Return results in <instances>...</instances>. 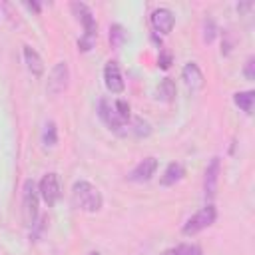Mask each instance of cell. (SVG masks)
I'll list each match as a JSON object with an SVG mask.
<instances>
[{
  "label": "cell",
  "mask_w": 255,
  "mask_h": 255,
  "mask_svg": "<svg viewBox=\"0 0 255 255\" xmlns=\"http://www.w3.org/2000/svg\"><path fill=\"white\" fill-rule=\"evenodd\" d=\"M171 62H173V56H171V52H167V50H159L157 66H159L161 70H167V68L171 66Z\"/></svg>",
  "instance_id": "cell-22"
},
{
  "label": "cell",
  "mask_w": 255,
  "mask_h": 255,
  "mask_svg": "<svg viewBox=\"0 0 255 255\" xmlns=\"http://www.w3.org/2000/svg\"><path fill=\"white\" fill-rule=\"evenodd\" d=\"M26 6L30 10H34V12H40V4H36V2H26Z\"/></svg>",
  "instance_id": "cell-24"
},
{
  "label": "cell",
  "mask_w": 255,
  "mask_h": 255,
  "mask_svg": "<svg viewBox=\"0 0 255 255\" xmlns=\"http://www.w3.org/2000/svg\"><path fill=\"white\" fill-rule=\"evenodd\" d=\"M157 98L163 102H171L175 98V84L169 78H163L157 86Z\"/></svg>",
  "instance_id": "cell-17"
},
{
  "label": "cell",
  "mask_w": 255,
  "mask_h": 255,
  "mask_svg": "<svg viewBox=\"0 0 255 255\" xmlns=\"http://www.w3.org/2000/svg\"><path fill=\"white\" fill-rule=\"evenodd\" d=\"M243 74H245V78H247L249 82L255 80V58H253V56L247 58V62H245V66H243Z\"/></svg>",
  "instance_id": "cell-23"
},
{
  "label": "cell",
  "mask_w": 255,
  "mask_h": 255,
  "mask_svg": "<svg viewBox=\"0 0 255 255\" xmlns=\"http://www.w3.org/2000/svg\"><path fill=\"white\" fill-rule=\"evenodd\" d=\"M157 171V159L155 157H143L128 175L129 181H135V183H143V181H149Z\"/></svg>",
  "instance_id": "cell-9"
},
{
  "label": "cell",
  "mask_w": 255,
  "mask_h": 255,
  "mask_svg": "<svg viewBox=\"0 0 255 255\" xmlns=\"http://www.w3.org/2000/svg\"><path fill=\"white\" fill-rule=\"evenodd\" d=\"M126 38H128V32H126L124 26H120V24H112L110 26V42H112L114 48H120L126 42Z\"/></svg>",
  "instance_id": "cell-19"
},
{
  "label": "cell",
  "mask_w": 255,
  "mask_h": 255,
  "mask_svg": "<svg viewBox=\"0 0 255 255\" xmlns=\"http://www.w3.org/2000/svg\"><path fill=\"white\" fill-rule=\"evenodd\" d=\"M193 255H203V253H201V249H199L197 245H195V249H193Z\"/></svg>",
  "instance_id": "cell-25"
},
{
  "label": "cell",
  "mask_w": 255,
  "mask_h": 255,
  "mask_svg": "<svg viewBox=\"0 0 255 255\" xmlns=\"http://www.w3.org/2000/svg\"><path fill=\"white\" fill-rule=\"evenodd\" d=\"M72 203L76 209H82L86 213H96L102 209L104 197H102V191L94 183L80 179L72 185Z\"/></svg>",
  "instance_id": "cell-1"
},
{
  "label": "cell",
  "mask_w": 255,
  "mask_h": 255,
  "mask_svg": "<svg viewBox=\"0 0 255 255\" xmlns=\"http://www.w3.org/2000/svg\"><path fill=\"white\" fill-rule=\"evenodd\" d=\"M70 8H72L74 16L80 20V24L84 26V36L78 40V50H80V52H90V50L94 48L96 34H98L96 16H94V12L90 10V6L84 4V2H72Z\"/></svg>",
  "instance_id": "cell-2"
},
{
  "label": "cell",
  "mask_w": 255,
  "mask_h": 255,
  "mask_svg": "<svg viewBox=\"0 0 255 255\" xmlns=\"http://www.w3.org/2000/svg\"><path fill=\"white\" fill-rule=\"evenodd\" d=\"M151 26L159 34H169L175 26V16L169 8H155L151 12Z\"/></svg>",
  "instance_id": "cell-11"
},
{
  "label": "cell",
  "mask_w": 255,
  "mask_h": 255,
  "mask_svg": "<svg viewBox=\"0 0 255 255\" xmlns=\"http://www.w3.org/2000/svg\"><path fill=\"white\" fill-rule=\"evenodd\" d=\"M104 84L112 94H122L126 90V82H124V76H122V70H120L118 62L110 60L106 64V68H104Z\"/></svg>",
  "instance_id": "cell-8"
},
{
  "label": "cell",
  "mask_w": 255,
  "mask_h": 255,
  "mask_svg": "<svg viewBox=\"0 0 255 255\" xmlns=\"http://www.w3.org/2000/svg\"><path fill=\"white\" fill-rule=\"evenodd\" d=\"M149 131H151V128L143 118H131L129 120V133H133L135 137H145V135H149Z\"/></svg>",
  "instance_id": "cell-18"
},
{
  "label": "cell",
  "mask_w": 255,
  "mask_h": 255,
  "mask_svg": "<svg viewBox=\"0 0 255 255\" xmlns=\"http://www.w3.org/2000/svg\"><path fill=\"white\" fill-rule=\"evenodd\" d=\"M38 201H40V193L36 189V183L32 179H26L24 187H22V219H24V225H28V227L36 225Z\"/></svg>",
  "instance_id": "cell-3"
},
{
  "label": "cell",
  "mask_w": 255,
  "mask_h": 255,
  "mask_svg": "<svg viewBox=\"0 0 255 255\" xmlns=\"http://www.w3.org/2000/svg\"><path fill=\"white\" fill-rule=\"evenodd\" d=\"M215 219H217V209H215V205L209 203V205L201 207L197 213H193L185 221V225L181 227V231H183V235H195V233L207 229L209 225H213Z\"/></svg>",
  "instance_id": "cell-5"
},
{
  "label": "cell",
  "mask_w": 255,
  "mask_h": 255,
  "mask_svg": "<svg viewBox=\"0 0 255 255\" xmlns=\"http://www.w3.org/2000/svg\"><path fill=\"white\" fill-rule=\"evenodd\" d=\"M42 143H44V147H54L58 143V128L54 122H46L44 129H42Z\"/></svg>",
  "instance_id": "cell-16"
},
{
  "label": "cell",
  "mask_w": 255,
  "mask_h": 255,
  "mask_svg": "<svg viewBox=\"0 0 255 255\" xmlns=\"http://www.w3.org/2000/svg\"><path fill=\"white\" fill-rule=\"evenodd\" d=\"M181 80H183V84H185V88H187L189 92H197V90H201L203 84H205L203 72L199 70V66H197L195 62H189V64L183 66V70H181Z\"/></svg>",
  "instance_id": "cell-12"
},
{
  "label": "cell",
  "mask_w": 255,
  "mask_h": 255,
  "mask_svg": "<svg viewBox=\"0 0 255 255\" xmlns=\"http://www.w3.org/2000/svg\"><path fill=\"white\" fill-rule=\"evenodd\" d=\"M24 62H26V68L28 72L34 76V78H40L44 74V60L42 56L32 48V46H24Z\"/></svg>",
  "instance_id": "cell-13"
},
{
  "label": "cell",
  "mask_w": 255,
  "mask_h": 255,
  "mask_svg": "<svg viewBox=\"0 0 255 255\" xmlns=\"http://www.w3.org/2000/svg\"><path fill=\"white\" fill-rule=\"evenodd\" d=\"M219 173H221V159L215 155L211 157L209 165L205 167V177H203V191L205 197H213L217 191V183H219Z\"/></svg>",
  "instance_id": "cell-10"
},
{
  "label": "cell",
  "mask_w": 255,
  "mask_h": 255,
  "mask_svg": "<svg viewBox=\"0 0 255 255\" xmlns=\"http://www.w3.org/2000/svg\"><path fill=\"white\" fill-rule=\"evenodd\" d=\"M98 114H100L102 122H104L114 133H118V135H128V133H129V122H126V120L118 114L114 102H110V100H100Z\"/></svg>",
  "instance_id": "cell-4"
},
{
  "label": "cell",
  "mask_w": 255,
  "mask_h": 255,
  "mask_svg": "<svg viewBox=\"0 0 255 255\" xmlns=\"http://www.w3.org/2000/svg\"><path fill=\"white\" fill-rule=\"evenodd\" d=\"M183 177H185V167H183L181 163H177V161H171V163L165 167L163 175L159 177V183L165 185V187H169V185H175L177 181H181Z\"/></svg>",
  "instance_id": "cell-14"
},
{
  "label": "cell",
  "mask_w": 255,
  "mask_h": 255,
  "mask_svg": "<svg viewBox=\"0 0 255 255\" xmlns=\"http://www.w3.org/2000/svg\"><path fill=\"white\" fill-rule=\"evenodd\" d=\"M38 193H40V197L44 199V203H46L48 207H54L56 201H58L60 195H62V183H60L58 173H54V171L46 173V175L40 179Z\"/></svg>",
  "instance_id": "cell-6"
},
{
  "label": "cell",
  "mask_w": 255,
  "mask_h": 255,
  "mask_svg": "<svg viewBox=\"0 0 255 255\" xmlns=\"http://www.w3.org/2000/svg\"><path fill=\"white\" fill-rule=\"evenodd\" d=\"M68 84H70V68H68L66 62H58V64L52 68L50 76H48L46 92H48L50 96H60L62 92H66Z\"/></svg>",
  "instance_id": "cell-7"
},
{
  "label": "cell",
  "mask_w": 255,
  "mask_h": 255,
  "mask_svg": "<svg viewBox=\"0 0 255 255\" xmlns=\"http://www.w3.org/2000/svg\"><path fill=\"white\" fill-rule=\"evenodd\" d=\"M233 102H235V106L241 112H245L247 116H251L253 114V104H255V92L253 90L237 92V94H233Z\"/></svg>",
  "instance_id": "cell-15"
},
{
  "label": "cell",
  "mask_w": 255,
  "mask_h": 255,
  "mask_svg": "<svg viewBox=\"0 0 255 255\" xmlns=\"http://www.w3.org/2000/svg\"><path fill=\"white\" fill-rule=\"evenodd\" d=\"M90 255H100V253H96V251H92V253H90Z\"/></svg>",
  "instance_id": "cell-26"
},
{
  "label": "cell",
  "mask_w": 255,
  "mask_h": 255,
  "mask_svg": "<svg viewBox=\"0 0 255 255\" xmlns=\"http://www.w3.org/2000/svg\"><path fill=\"white\" fill-rule=\"evenodd\" d=\"M193 249H195V245H177L173 249H167L161 255H193Z\"/></svg>",
  "instance_id": "cell-21"
},
{
  "label": "cell",
  "mask_w": 255,
  "mask_h": 255,
  "mask_svg": "<svg viewBox=\"0 0 255 255\" xmlns=\"http://www.w3.org/2000/svg\"><path fill=\"white\" fill-rule=\"evenodd\" d=\"M217 36V26L213 22V18H205L203 20V42L205 44H211Z\"/></svg>",
  "instance_id": "cell-20"
}]
</instances>
